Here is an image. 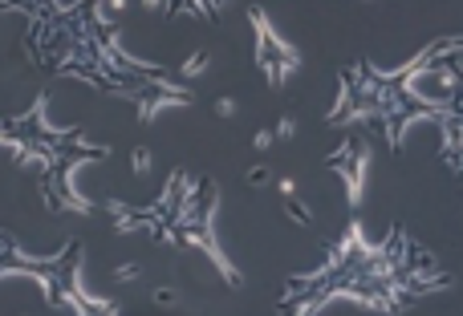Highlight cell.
I'll list each match as a JSON object with an SVG mask.
<instances>
[{"mask_svg": "<svg viewBox=\"0 0 463 316\" xmlns=\"http://www.w3.org/2000/svg\"><path fill=\"white\" fill-rule=\"evenodd\" d=\"M280 138H289L293 135V118H280V130H277Z\"/></svg>", "mask_w": 463, "mask_h": 316, "instance_id": "cell-12", "label": "cell"}, {"mask_svg": "<svg viewBox=\"0 0 463 316\" xmlns=\"http://www.w3.org/2000/svg\"><path fill=\"white\" fill-rule=\"evenodd\" d=\"M459 53L463 37H439L395 69L374 66L370 58L346 61L338 73V102L326 114V126L378 130L390 150H403L411 126L443 122L447 105L463 86Z\"/></svg>", "mask_w": 463, "mask_h": 316, "instance_id": "cell-3", "label": "cell"}, {"mask_svg": "<svg viewBox=\"0 0 463 316\" xmlns=\"http://www.w3.org/2000/svg\"><path fill=\"white\" fill-rule=\"evenodd\" d=\"M439 130H443V166L451 171V179L463 182V86L455 94V102L447 105Z\"/></svg>", "mask_w": 463, "mask_h": 316, "instance_id": "cell-9", "label": "cell"}, {"mask_svg": "<svg viewBox=\"0 0 463 316\" xmlns=\"http://www.w3.org/2000/svg\"><path fill=\"white\" fill-rule=\"evenodd\" d=\"M77 268H82V243L77 240L69 243V248H61L58 256L37 259L20 248L9 231H0V280L20 276V272H25V276H37L41 288H45V300L53 308H61V297L77 284Z\"/></svg>", "mask_w": 463, "mask_h": 316, "instance_id": "cell-6", "label": "cell"}, {"mask_svg": "<svg viewBox=\"0 0 463 316\" xmlns=\"http://www.w3.org/2000/svg\"><path fill=\"white\" fill-rule=\"evenodd\" d=\"M0 150L41 182V199H45L49 211H58V215H94L98 211L94 203H86L74 191L69 174L86 158H106L110 146L86 138L82 130L49 126L41 97L33 105H25L20 114L0 118Z\"/></svg>", "mask_w": 463, "mask_h": 316, "instance_id": "cell-5", "label": "cell"}, {"mask_svg": "<svg viewBox=\"0 0 463 316\" xmlns=\"http://www.w3.org/2000/svg\"><path fill=\"white\" fill-rule=\"evenodd\" d=\"M151 9L167 12V17H200V20H220L228 0H143Z\"/></svg>", "mask_w": 463, "mask_h": 316, "instance_id": "cell-11", "label": "cell"}, {"mask_svg": "<svg viewBox=\"0 0 463 316\" xmlns=\"http://www.w3.org/2000/svg\"><path fill=\"white\" fill-rule=\"evenodd\" d=\"M326 166H334V171L346 179L349 207H357V203H362V174H366V143H362V138H349L334 158H326Z\"/></svg>", "mask_w": 463, "mask_h": 316, "instance_id": "cell-8", "label": "cell"}, {"mask_svg": "<svg viewBox=\"0 0 463 316\" xmlns=\"http://www.w3.org/2000/svg\"><path fill=\"white\" fill-rule=\"evenodd\" d=\"M248 25H252V33H256V69L264 73V81H269L272 89H285L289 77L301 69V49L272 25L261 4L248 9Z\"/></svg>", "mask_w": 463, "mask_h": 316, "instance_id": "cell-7", "label": "cell"}, {"mask_svg": "<svg viewBox=\"0 0 463 316\" xmlns=\"http://www.w3.org/2000/svg\"><path fill=\"white\" fill-rule=\"evenodd\" d=\"M0 12L25 20V58L37 69L126 97L143 122H154L159 110L195 102L175 73L126 53L106 20V0H0Z\"/></svg>", "mask_w": 463, "mask_h": 316, "instance_id": "cell-1", "label": "cell"}, {"mask_svg": "<svg viewBox=\"0 0 463 316\" xmlns=\"http://www.w3.org/2000/svg\"><path fill=\"white\" fill-rule=\"evenodd\" d=\"M447 284L451 272L443 268V259L423 248L406 227H390L382 243H370L362 235V223L349 220L318 268L285 284L277 308L280 316H318L329 300L349 297L370 312L403 316Z\"/></svg>", "mask_w": 463, "mask_h": 316, "instance_id": "cell-2", "label": "cell"}, {"mask_svg": "<svg viewBox=\"0 0 463 316\" xmlns=\"http://www.w3.org/2000/svg\"><path fill=\"white\" fill-rule=\"evenodd\" d=\"M61 308H66L69 316H122V308H118L114 300H102V297H94V292H86L82 280H77V284L66 292Z\"/></svg>", "mask_w": 463, "mask_h": 316, "instance_id": "cell-10", "label": "cell"}, {"mask_svg": "<svg viewBox=\"0 0 463 316\" xmlns=\"http://www.w3.org/2000/svg\"><path fill=\"white\" fill-rule=\"evenodd\" d=\"M216 207H220V191H216V182L208 174L171 171L163 182V191L154 195L151 203L106 199V203H98V215H106L118 235H143V240L167 243L175 251H195L228 284L240 288L244 276L224 256L220 227H216Z\"/></svg>", "mask_w": 463, "mask_h": 316, "instance_id": "cell-4", "label": "cell"}]
</instances>
